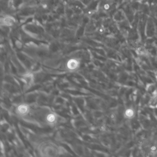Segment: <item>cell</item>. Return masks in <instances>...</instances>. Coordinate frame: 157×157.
Listing matches in <instances>:
<instances>
[{
	"label": "cell",
	"mask_w": 157,
	"mask_h": 157,
	"mask_svg": "<svg viewBox=\"0 0 157 157\" xmlns=\"http://www.w3.org/2000/svg\"><path fill=\"white\" fill-rule=\"evenodd\" d=\"M44 119L47 124L50 125H54L57 121V117L55 113H48L46 115Z\"/></svg>",
	"instance_id": "7a4b0ae2"
},
{
	"label": "cell",
	"mask_w": 157,
	"mask_h": 157,
	"mask_svg": "<svg viewBox=\"0 0 157 157\" xmlns=\"http://www.w3.org/2000/svg\"><path fill=\"white\" fill-rule=\"evenodd\" d=\"M17 113L21 116H25L30 112V106L26 104H21L16 109Z\"/></svg>",
	"instance_id": "6da1fadb"
},
{
	"label": "cell",
	"mask_w": 157,
	"mask_h": 157,
	"mask_svg": "<svg viewBox=\"0 0 157 157\" xmlns=\"http://www.w3.org/2000/svg\"><path fill=\"white\" fill-rule=\"evenodd\" d=\"M79 62L76 59H72L70 60L67 64V68L70 71H75L79 67Z\"/></svg>",
	"instance_id": "3957f363"
},
{
	"label": "cell",
	"mask_w": 157,
	"mask_h": 157,
	"mask_svg": "<svg viewBox=\"0 0 157 157\" xmlns=\"http://www.w3.org/2000/svg\"><path fill=\"white\" fill-rule=\"evenodd\" d=\"M83 29H82V28H80V29L79 30L78 32V35H81L82 34V33H83Z\"/></svg>",
	"instance_id": "277c9868"
}]
</instances>
